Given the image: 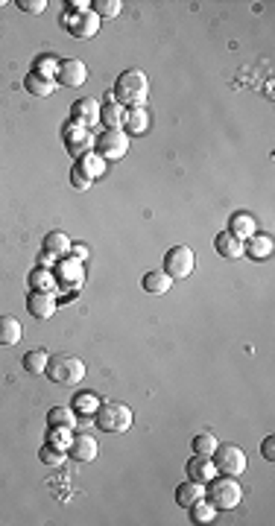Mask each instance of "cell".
<instances>
[{
    "instance_id": "6da1fadb",
    "label": "cell",
    "mask_w": 275,
    "mask_h": 526,
    "mask_svg": "<svg viewBox=\"0 0 275 526\" xmlns=\"http://www.w3.org/2000/svg\"><path fill=\"white\" fill-rule=\"evenodd\" d=\"M115 100L123 105V108H144L147 97H150V79L144 71L132 68V71H123L117 76L115 82Z\"/></svg>"
},
{
    "instance_id": "7a4b0ae2",
    "label": "cell",
    "mask_w": 275,
    "mask_h": 526,
    "mask_svg": "<svg viewBox=\"0 0 275 526\" xmlns=\"http://www.w3.org/2000/svg\"><path fill=\"white\" fill-rule=\"evenodd\" d=\"M53 383L59 386H76V383L85 380V363L73 354H56L47 360V371H44Z\"/></svg>"
},
{
    "instance_id": "3957f363",
    "label": "cell",
    "mask_w": 275,
    "mask_h": 526,
    "mask_svg": "<svg viewBox=\"0 0 275 526\" xmlns=\"http://www.w3.org/2000/svg\"><path fill=\"white\" fill-rule=\"evenodd\" d=\"M205 497L214 509H235V506H240V500H243V488L237 486V477H226V474L219 477L217 474L211 482H208Z\"/></svg>"
},
{
    "instance_id": "277c9868",
    "label": "cell",
    "mask_w": 275,
    "mask_h": 526,
    "mask_svg": "<svg viewBox=\"0 0 275 526\" xmlns=\"http://www.w3.org/2000/svg\"><path fill=\"white\" fill-rule=\"evenodd\" d=\"M94 424L106 433H126L132 427V410L120 401H103L94 412Z\"/></svg>"
},
{
    "instance_id": "5b68a950",
    "label": "cell",
    "mask_w": 275,
    "mask_h": 526,
    "mask_svg": "<svg viewBox=\"0 0 275 526\" xmlns=\"http://www.w3.org/2000/svg\"><path fill=\"white\" fill-rule=\"evenodd\" d=\"M53 275H56V287L59 290H71L76 292L85 284V263L76 260L71 255H64L56 260V266H53Z\"/></svg>"
},
{
    "instance_id": "8992f818",
    "label": "cell",
    "mask_w": 275,
    "mask_h": 526,
    "mask_svg": "<svg viewBox=\"0 0 275 526\" xmlns=\"http://www.w3.org/2000/svg\"><path fill=\"white\" fill-rule=\"evenodd\" d=\"M196 266V255H193V249L188 246H173L164 251V272L173 278V281H184L193 272Z\"/></svg>"
},
{
    "instance_id": "52a82bcc",
    "label": "cell",
    "mask_w": 275,
    "mask_h": 526,
    "mask_svg": "<svg viewBox=\"0 0 275 526\" xmlns=\"http://www.w3.org/2000/svg\"><path fill=\"white\" fill-rule=\"evenodd\" d=\"M62 24L73 38H94L97 32H100V18L94 15V9H85V12H71V9H64Z\"/></svg>"
},
{
    "instance_id": "ba28073f",
    "label": "cell",
    "mask_w": 275,
    "mask_h": 526,
    "mask_svg": "<svg viewBox=\"0 0 275 526\" xmlns=\"http://www.w3.org/2000/svg\"><path fill=\"white\" fill-rule=\"evenodd\" d=\"M211 459L217 465V474H226V477L246 474V453L237 444H219Z\"/></svg>"
},
{
    "instance_id": "9c48e42d",
    "label": "cell",
    "mask_w": 275,
    "mask_h": 526,
    "mask_svg": "<svg viewBox=\"0 0 275 526\" xmlns=\"http://www.w3.org/2000/svg\"><path fill=\"white\" fill-rule=\"evenodd\" d=\"M62 138H64V147H68V152H71L76 161H80L82 155H88V152H94V147H97V138L91 135V129L73 123V120H68V126H64V132H62Z\"/></svg>"
},
{
    "instance_id": "30bf717a",
    "label": "cell",
    "mask_w": 275,
    "mask_h": 526,
    "mask_svg": "<svg viewBox=\"0 0 275 526\" xmlns=\"http://www.w3.org/2000/svg\"><path fill=\"white\" fill-rule=\"evenodd\" d=\"M129 152V135L123 129H106L97 138V155H103L106 161H117Z\"/></svg>"
},
{
    "instance_id": "8fae6325",
    "label": "cell",
    "mask_w": 275,
    "mask_h": 526,
    "mask_svg": "<svg viewBox=\"0 0 275 526\" xmlns=\"http://www.w3.org/2000/svg\"><path fill=\"white\" fill-rule=\"evenodd\" d=\"M88 79V68L85 62L80 59H62L59 62V73H56V82L64 88H82Z\"/></svg>"
},
{
    "instance_id": "7c38bea8",
    "label": "cell",
    "mask_w": 275,
    "mask_h": 526,
    "mask_svg": "<svg viewBox=\"0 0 275 526\" xmlns=\"http://www.w3.org/2000/svg\"><path fill=\"white\" fill-rule=\"evenodd\" d=\"M27 310H29V316H36V319H41V322L53 319V316H56V310H59L56 295H53V292H36V290H32V292L27 295Z\"/></svg>"
},
{
    "instance_id": "4fadbf2b",
    "label": "cell",
    "mask_w": 275,
    "mask_h": 526,
    "mask_svg": "<svg viewBox=\"0 0 275 526\" xmlns=\"http://www.w3.org/2000/svg\"><path fill=\"white\" fill-rule=\"evenodd\" d=\"M71 120L80 123L85 129H91L94 123H100V103L94 97H85V100H76L73 108H71Z\"/></svg>"
},
{
    "instance_id": "5bb4252c",
    "label": "cell",
    "mask_w": 275,
    "mask_h": 526,
    "mask_svg": "<svg viewBox=\"0 0 275 526\" xmlns=\"http://www.w3.org/2000/svg\"><path fill=\"white\" fill-rule=\"evenodd\" d=\"M68 453L76 459V462H94L97 453H100V444H97V438H94V436H88V433H76V436L71 438Z\"/></svg>"
},
{
    "instance_id": "9a60e30c",
    "label": "cell",
    "mask_w": 275,
    "mask_h": 526,
    "mask_svg": "<svg viewBox=\"0 0 275 526\" xmlns=\"http://www.w3.org/2000/svg\"><path fill=\"white\" fill-rule=\"evenodd\" d=\"M217 477V465H214V459L211 456H200V453H193L188 459V479H196V482H202V486H208Z\"/></svg>"
},
{
    "instance_id": "2e32d148",
    "label": "cell",
    "mask_w": 275,
    "mask_h": 526,
    "mask_svg": "<svg viewBox=\"0 0 275 526\" xmlns=\"http://www.w3.org/2000/svg\"><path fill=\"white\" fill-rule=\"evenodd\" d=\"M100 120L106 123V129H123L126 108L115 100V94H106V103L100 105Z\"/></svg>"
},
{
    "instance_id": "e0dca14e",
    "label": "cell",
    "mask_w": 275,
    "mask_h": 526,
    "mask_svg": "<svg viewBox=\"0 0 275 526\" xmlns=\"http://www.w3.org/2000/svg\"><path fill=\"white\" fill-rule=\"evenodd\" d=\"M272 237L270 234H252L249 240H243V255H249L252 260H267L272 258Z\"/></svg>"
},
{
    "instance_id": "ac0fdd59",
    "label": "cell",
    "mask_w": 275,
    "mask_h": 526,
    "mask_svg": "<svg viewBox=\"0 0 275 526\" xmlns=\"http://www.w3.org/2000/svg\"><path fill=\"white\" fill-rule=\"evenodd\" d=\"M214 249H217V255L219 258H226V260H237V258H243V240H237L235 234H217L214 240Z\"/></svg>"
},
{
    "instance_id": "d6986e66",
    "label": "cell",
    "mask_w": 275,
    "mask_h": 526,
    "mask_svg": "<svg viewBox=\"0 0 275 526\" xmlns=\"http://www.w3.org/2000/svg\"><path fill=\"white\" fill-rule=\"evenodd\" d=\"M228 234H235L237 240H249L252 234H258V223H255V216L246 214V211L235 214L232 219H228Z\"/></svg>"
},
{
    "instance_id": "ffe728a7",
    "label": "cell",
    "mask_w": 275,
    "mask_h": 526,
    "mask_svg": "<svg viewBox=\"0 0 275 526\" xmlns=\"http://www.w3.org/2000/svg\"><path fill=\"white\" fill-rule=\"evenodd\" d=\"M205 497V486L202 482H196V479H184L179 488H176V503H179L182 509H191L196 500H202Z\"/></svg>"
},
{
    "instance_id": "44dd1931",
    "label": "cell",
    "mask_w": 275,
    "mask_h": 526,
    "mask_svg": "<svg viewBox=\"0 0 275 526\" xmlns=\"http://www.w3.org/2000/svg\"><path fill=\"white\" fill-rule=\"evenodd\" d=\"M141 287H144L150 295H164L173 287V278L164 269H152V272H147V275L141 278Z\"/></svg>"
},
{
    "instance_id": "7402d4cb",
    "label": "cell",
    "mask_w": 275,
    "mask_h": 526,
    "mask_svg": "<svg viewBox=\"0 0 275 526\" xmlns=\"http://www.w3.org/2000/svg\"><path fill=\"white\" fill-rule=\"evenodd\" d=\"M29 287L36 290V292H53V295L59 292L56 275H53V269H47V266H36V269L29 272Z\"/></svg>"
},
{
    "instance_id": "603a6c76",
    "label": "cell",
    "mask_w": 275,
    "mask_h": 526,
    "mask_svg": "<svg viewBox=\"0 0 275 526\" xmlns=\"http://www.w3.org/2000/svg\"><path fill=\"white\" fill-rule=\"evenodd\" d=\"M24 336V327L15 316H0V345H18Z\"/></svg>"
},
{
    "instance_id": "cb8c5ba5",
    "label": "cell",
    "mask_w": 275,
    "mask_h": 526,
    "mask_svg": "<svg viewBox=\"0 0 275 526\" xmlns=\"http://www.w3.org/2000/svg\"><path fill=\"white\" fill-rule=\"evenodd\" d=\"M76 167H80L91 181H97V179H103L106 175V158L97 155V152H88V155H82L80 161H76Z\"/></svg>"
},
{
    "instance_id": "d4e9b609",
    "label": "cell",
    "mask_w": 275,
    "mask_h": 526,
    "mask_svg": "<svg viewBox=\"0 0 275 526\" xmlns=\"http://www.w3.org/2000/svg\"><path fill=\"white\" fill-rule=\"evenodd\" d=\"M150 129V114L144 108H129L126 112V120H123V132L126 135H144Z\"/></svg>"
},
{
    "instance_id": "484cf974",
    "label": "cell",
    "mask_w": 275,
    "mask_h": 526,
    "mask_svg": "<svg viewBox=\"0 0 275 526\" xmlns=\"http://www.w3.org/2000/svg\"><path fill=\"white\" fill-rule=\"evenodd\" d=\"M56 79H44V76H38V73H29L27 79H24V88L32 94V97H50L53 91H56Z\"/></svg>"
},
{
    "instance_id": "4316f807",
    "label": "cell",
    "mask_w": 275,
    "mask_h": 526,
    "mask_svg": "<svg viewBox=\"0 0 275 526\" xmlns=\"http://www.w3.org/2000/svg\"><path fill=\"white\" fill-rule=\"evenodd\" d=\"M44 251H50V255H56V258L71 255V237L62 234V231H50L44 237Z\"/></svg>"
},
{
    "instance_id": "83f0119b",
    "label": "cell",
    "mask_w": 275,
    "mask_h": 526,
    "mask_svg": "<svg viewBox=\"0 0 275 526\" xmlns=\"http://www.w3.org/2000/svg\"><path fill=\"white\" fill-rule=\"evenodd\" d=\"M100 403H103L100 394H94V392H80V394L73 398V412H76V415H94L97 410H100Z\"/></svg>"
},
{
    "instance_id": "f1b7e54d",
    "label": "cell",
    "mask_w": 275,
    "mask_h": 526,
    "mask_svg": "<svg viewBox=\"0 0 275 526\" xmlns=\"http://www.w3.org/2000/svg\"><path fill=\"white\" fill-rule=\"evenodd\" d=\"M47 360H50V354L44 348H32L24 354V368L29 375H44V371H47Z\"/></svg>"
},
{
    "instance_id": "f546056e",
    "label": "cell",
    "mask_w": 275,
    "mask_h": 526,
    "mask_svg": "<svg viewBox=\"0 0 275 526\" xmlns=\"http://www.w3.org/2000/svg\"><path fill=\"white\" fill-rule=\"evenodd\" d=\"M47 427H76V412L73 407H53L47 412Z\"/></svg>"
},
{
    "instance_id": "4dcf8cb0",
    "label": "cell",
    "mask_w": 275,
    "mask_h": 526,
    "mask_svg": "<svg viewBox=\"0 0 275 526\" xmlns=\"http://www.w3.org/2000/svg\"><path fill=\"white\" fill-rule=\"evenodd\" d=\"M217 447H219V442H217L214 433H196L193 442H191V451L200 453V456H214Z\"/></svg>"
},
{
    "instance_id": "1f68e13d",
    "label": "cell",
    "mask_w": 275,
    "mask_h": 526,
    "mask_svg": "<svg viewBox=\"0 0 275 526\" xmlns=\"http://www.w3.org/2000/svg\"><path fill=\"white\" fill-rule=\"evenodd\" d=\"M38 459L47 468H62L64 465V459H68V451H62V447H53V444H47L44 442V447L38 451Z\"/></svg>"
},
{
    "instance_id": "d6a6232c",
    "label": "cell",
    "mask_w": 275,
    "mask_h": 526,
    "mask_svg": "<svg viewBox=\"0 0 275 526\" xmlns=\"http://www.w3.org/2000/svg\"><path fill=\"white\" fill-rule=\"evenodd\" d=\"M214 518H217V509H214L205 497L196 500L193 506H191V521H193V523H211Z\"/></svg>"
},
{
    "instance_id": "836d02e7",
    "label": "cell",
    "mask_w": 275,
    "mask_h": 526,
    "mask_svg": "<svg viewBox=\"0 0 275 526\" xmlns=\"http://www.w3.org/2000/svg\"><path fill=\"white\" fill-rule=\"evenodd\" d=\"M71 438H73L71 427H50V430H47V444L62 447V451H68V447H71Z\"/></svg>"
},
{
    "instance_id": "e575fe53",
    "label": "cell",
    "mask_w": 275,
    "mask_h": 526,
    "mask_svg": "<svg viewBox=\"0 0 275 526\" xmlns=\"http://www.w3.org/2000/svg\"><path fill=\"white\" fill-rule=\"evenodd\" d=\"M32 73L44 76V79H56V73H59V59H53L50 53H47V56H38V59H36V68H32Z\"/></svg>"
},
{
    "instance_id": "d590c367",
    "label": "cell",
    "mask_w": 275,
    "mask_h": 526,
    "mask_svg": "<svg viewBox=\"0 0 275 526\" xmlns=\"http://www.w3.org/2000/svg\"><path fill=\"white\" fill-rule=\"evenodd\" d=\"M94 15L97 18H117L120 15V9H123V3L120 0H94Z\"/></svg>"
},
{
    "instance_id": "8d00e7d4",
    "label": "cell",
    "mask_w": 275,
    "mask_h": 526,
    "mask_svg": "<svg viewBox=\"0 0 275 526\" xmlns=\"http://www.w3.org/2000/svg\"><path fill=\"white\" fill-rule=\"evenodd\" d=\"M71 184H73L76 190H91V188H94V181L88 179V175H85L80 167H73V170H71Z\"/></svg>"
},
{
    "instance_id": "74e56055",
    "label": "cell",
    "mask_w": 275,
    "mask_h": 526,
    "mask_svg": "<svg viewBox=\"0 0 275 526\" xmlns=\"http://www.w3.org/2000/svg\"><path fill=\"white\" fill-rule=\"evenodd\" d=\"M24 12H29V15H41L44 9H47V0H21L18 3Z\"/></svg>"
},
{
    "instance_id": "f35d334b",
    "label": "cell",
    "mask_w": 275,
    "mask_h": 526,
    "mask_svg": "<svg viewBox=\"0 0 275 526\" xmlns=\"http://www.w3.org/2000/svg\"><path fill=\"white\" fill-rule=\"evenodd\" d=\"M91 427H94V415H76V427H73V430L88 433Z\"/></svg>"
},
{
    "instance_id": "ab89813d",
    "label": "cell",
    "mask_w": 275,
    "mask_h": 526,
    "mask_svg": "<svg viewBox=\"0 0 275 526\" xmlns=\"http://www.w3.org/2000/svg\"><path fill=\"white\" fill-rule=\"evenodd\" d=\"M263 459H270V462L275 459V438L272 436L263 438Z\"/></svg>"
},
{
    "instance_id": "60d3db41",
    "label": "cell",
    "mask_w": 275,
    "mask_h": 526,
    "mask_svg": "<svg viewBox=\"0 0 275 526\" xmlns=\"http://www.w3.org/2000/svg\"><path fill=\"white\" fill-rule=\"evenodd\" d=\"M71 258H76V260H82V263H85V258H88V246H82V243H71Z\"/></svg>"
},
{
    "instance_id": "b9f144b4",
    "label": "cell",
    "mask_w": 275,
    "mask_h": 526,
    "mask_svg": "<svg viewBox=\"0 0 275 526\" xmlns=\"http://www.w3.org/2000/svg\"><path fill=\"white\" fill-rule=\"evenodd\" d=\"M56 255H50V251H41V258H38V266H47V269H53L56 266Z\"/></svg>"
},
{
    "instance_id": "7bdbcfd3",
    "label": "cell",
    "mask_w": 275,
    "mask_h": 526,
    "mask_svg": "<svg viewBox=\"0 0 275 526\" xmlns=\"http://www.w3.org/2000/svg\"><path fill=\"white\" fill-rule=\"evenodd\" d=\"M3 6H6V0H0V9H3Z\"/></svg>"
}]
</instances>
